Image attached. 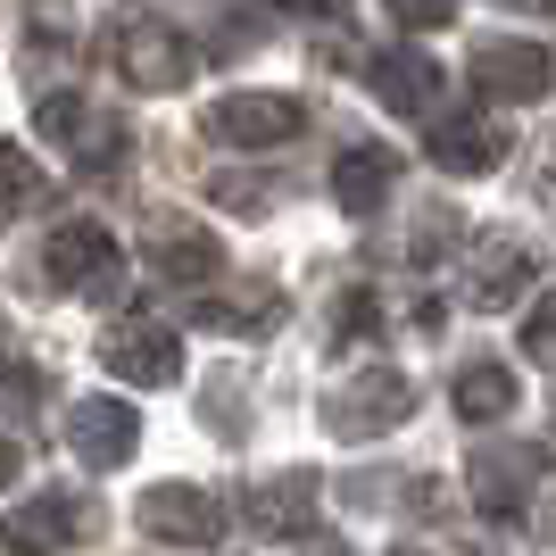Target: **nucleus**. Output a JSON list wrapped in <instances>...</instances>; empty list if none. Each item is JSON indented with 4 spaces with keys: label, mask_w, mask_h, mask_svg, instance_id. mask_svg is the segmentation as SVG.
<instances>
[{
    "label": "nucleus",
    "mask_w": 556,
    "mask_h": 556,
    "mask_svg": "<svg viewBox=\"0 0 556 556\" xmlns=\"http://www.w3.org/2000/svg\"><path fill=\"white\" fill-rule=\"evenodd\" d=\"M34 282H42V291H75V300L116 307V300H125V257H116L109 225L75 216V225H59V232L42 241V257H34Z\"/></svg>",
    "instance_id": "f257e3e1"
},
{
    "label": "nucleus",
    "mask_w": 556,
    "mask_h": 556,
    "mask_svg": "<svg viewBox=\"0 0 556 556\" xmlns=\"http://www.w3.org/2000/svg\"><path fill=\"white\" fill-rule=\"evenodd\" d=\"M416 416V382L399 366H366V374H341L325 391V432L332 441H382Z\"/></svg>",
    "instance_id": "f03ea898"
},
{
    "label": "nucleus",
    "mask_w": 556,
    "mask_h": 556,
    "mask_svg": "<svg viewBox=\"0 0 556 556\" xmlns=\"http://www.w3.org/2000/svg\"><path fill=\"white\" fill-rule=\"evenodd\" d=\"M109 59H116V75H125L134 92H184L191 67H200V50H191L166 17H116L109 25Z\"/></svg>",
    "instance_id": "7ed1b4c3"
},
{
    "label": "nucleus",
    "mask_w": 556,
    "mask_h": 556,
    "mask_svg": "<svg viewBox=\"0 0 556 556\" xmlns=\"http://www.w3.org/2000/svg\"><path fill=\"white\" fill-rule=\"evenodd\" d=\"M34 125H42L84 175H100V184H109L116 159H125V125H116L109 109H92V100H75V92H50L42 109H34Z\"/></svg>",
    "instance_id": "20e7f679"
},
{
    "label": "nucleus",
    "mask_w": 556,
    "mask_h": 556,
    "mask_svg": "<svg viewBox=\"0 0 556 556\" xmlns=\"http://www.w3.org/2000/svg\"><path fill=\"white\" fill-rule=\"evenodd\" d=\"M92 523H100V515H92L84 490H34L25 507H9L0 548H9V556H59V548H75V540L92 532Z\"/></svg>",
    "instance_id": "39448f33"
},
{
    "label": "nucleus",
    "mask_w": 556,
    "mask_h": 556,
    "mask_svg": "<svg viewBox=\"0 0 556 556\" xmlns=\"http://www.w3.org/2000/svg\"><path fill=\"white\" fill-rule=\"evenodd\" d=\"M208 134L225 150H282V141L307 134V109L291 92H225L208 109Z\"/></svg>",
    "instance_id": "423d86ee"
},
{
    "label": "nucleus",
    "mask_w": 556,
    "mask_h": 556,
    "mask_svg": "<svg viewBox=\"0 0 556 556\" xmlns=\"http://www.w3.org/2000/svg\"><path fill=\"white\" fill-rule=\"evenodd\" d=\"M134 515H141V532L166 540V548H216V540H225V523H232V515L216 507L200 482H159V490H141Z\"/></svg>",
    "instance_id": "0eeeda50"
},
{
    "label": "nucleus",
    "mask_w": 556,
    "mask_h": 556,
    "mask_svg": "<svg viewBox=\"0 0 556 556\" xmlns=\"http://www.w3.org/2000/svg\"><path fill=\"white\" fill-rule=\"evenodd\" d=\"M100 366L150 391V382H175V374H184V341H175L166 316H116V325L100 332Z\"/></svg>",
    "instance_id": "6e6552de"
},
{
    "label": "nucleus",
    "mask_w": 556,
    "mask_h": 556,
    "mask_svg": "<svg viewBox=\"0 0 556 556\" xmlns=\"http://www.w3.org/2000/svg\"><path fill=\"white\" fill-rule=\"evenodd\" d=\"M316 498H325V473H316V465H282V473L250 482L241 515H250V532H266V540H307L316 532Z\"/></svg>",
    "instance_id": "1a4fd4ad"
},
{
    "label": "nucleus",
    "mask_w": 556,
    "mask_h": 556,
    "mask_svg": "<svg viewBox=\"0 0 556 556\" xmlns=\"http://www.w3.org/2000/svg\"><path fill=\"white\" fill-rule=\"evenodd\" d=\"M141 257H150V275L175 282V291H200V282L225 275V241H216L208 225H191V216H150Z\"/></svg>",
    "instance_id": "9d476101"
},
{
    "label": "nucleus",
    "mask_w": 556,
    "mask_h": 556,
    "mask_svg": "<svg viewBox=\"0 0 556 556\" xmlns=\"http://www.w3.org/2000/svg\"><path fill=\"white\" fill-rule=\"evenodd\" d=\"M465 482H473V507L490 523H515V515L532 507V482H540V448L523 441H482L473 465H465Z\"/></svg>",
    "instance_id": "9b49d317"
},
{
    "label": "nucleus",
    "mask_w": 556,
    "mask_h": 556,
    "mask_svg": "<svg viewBox=\"0 0 556 556\" xmlns=\"http://www.w3.org/2000/svg\"><path fill=\"white\" fill-rule=\"evenodd\" d=\"M540 275V250L515 241V232H482L473 241V266H465V300L473 307H515Z\"/></svg>",
    "instance_id": "f8f14e48"
},
{
    "label": "nucleus",
    "mask_w": 556,
    "mask_h": 556,
    "mask_svg": "<svg viewBox=\"0 0 556 556\" xmlns=\"http://www.w3.org/2000/svg\"><path fill=\"white\" fill-rule=\"evenodd\" d=\"M67 448L84 465L109 473V465H125L141 448V416L125 407V399H109V391H100V399H75V407H67Z\"/></svg>",
    "instance_id": "ddd939ff"
},
{
    "label": "nucleus",
    "mask_w": 556,
    "mask_h": 556,
    "mask_svg": "<svg viewBox=\"0 0 556 556\" xmlns=\"http://www.w3.org/2000/svg\"><path fill=\"white\" fill-rule=\"evenodd\" d=\"M556 84V59L540 42H482L473 50V92L482 100H540Z\"/></svg>",
    "instance_id": "4468645a"
},
{
    "label": "nucleus",
    "mask_w": 556,
    "mask_h": 556,
    "mask_svg": "<svg viewBox=\"0 0 556 556\" xmlns=\"http://www.w3.org/2000/svg\"><path fill=\"white\" fill-rule=\"evenodd\" d=\"M507 159V125L482 109H465V116H432V166L441 175H490V166Z\"/></svg>",
    "instance_id": "2eb2a0df"
},
{
    "label": "nucleus",
    "mask_w": 556,
    "mask_h": 556,
    "mask_svg": "<svg viewBox=\"0 0 556 556\" xmlns=\"http://www.w3.org/2000/svg\"><path fill=\"white\" fill-rule=\"evenodd\" d=\"M366 84H374V100L399 109V116H441V67H432L424 50H382L366 67Z\"/></svg>",
    "instance_id": "dca6fc26"
},
{
    "label": "nucleus",
    "mask_w": 556,
    "mask_h": 556,
    "mask_svg": "<svg viewBox=\"0 0 556 556\" xmlns=\"http://www.w3.org/2000/svg\"><path fill=\"white\" fill-rule=\"evenodd\" d=\"M391 184H399V159H391V150H374V141L341 150V166H332V200H341L349 216H374L382 200H391Z\"/></svg>",
    "instance_id": "f3484780"
},
{
    "label": "nucleus",
    "mask_w": 556,
    "mask_h": 556,
    "mask_svg": "<svg viewBox=\"0 0 556 556\" xmlns=\"http://www.w3.org/2000/svg\"><path fill=\"white\" fill-rule=\"evenodd\" d=\"M515 391H523V382H515L498 357H473V366L448 382V407H457L465 424H507L515 416Z\"/></svg>",
    "instance_id": "a211bd4d"
},
{
    "label": "nucleus",
    "mask_w": 556,
    "mask_h": 556,
    "mask_svg": "<svg viewBox=\"0 0 556 556\" xmlns=\"http://www.w3.org/2000/svg\"><path fill=\"white\" fill-rule=\"evenodd\" d=\"M191 325L225 332V341H232V332H250V341H257V332L282 325V291H275V282H250V291H232V300H200V307H191Z\"/></svg>",
    "instance_id": "6ab92c4d"
},
{
    "label": "nucleus",
    "mask_w": 556,
    "mask_h": 556,
    "mask_svg": "<svg viewBox=\"0 0 556 556\" xmlns=\"http://www.w3.org/2000/svg\"><path fill=\"white\" fill-rule=\"evenodd\" d=\"M42 191H50V175L25 159L17 141H0V225H17L25 208H42Z\"/></svg>",
    "instance_id": "aec40b11"
},
{
    "label": "nucleus",
    "mask_w": 556,
    "mask_h": 556,
    "mask_svg": "<svg viewBox=\"0 0 556 556\" xmlns=\"http://www.w3.org/2000/svg\"><path fill=\"white\" fill-rule=\"evenodd\" d=\"M382 325V307H374V291H341L332 300V341H357V332Z\"/></svg>",
    "instance_id": "412c9836"
},
{
    "label": "nucleus",
    "mask_w": 556,
    "mask_h": 556,
    "mask_svg": "<svg viewBox=\"0 0 556 556\" xmlns=\"http://www.w3.org/2000/svg\"><path fill=\"white\" fill-rule=\"evenodd\" d=\"M523 357H532V366H548V374H556V300H548V307H532V316H523Z\"/></svg>",
    "instance_id": "4be33fe9"
},
{
    "label": "nucleus",
    "mask_w": 556,
    "mask_h": 556,
    "mask_svg": "<svg viewBox=\"0 0 556 556\" xmlns=\"http://www.w3.org/2000/svg\"><path fill=\"white\" fill-rule=\"evenodd\" d=\"M382 9H391V17L407 25V34H432V25H448V17H457V0H382Z\"/></svg>",
    "instance_id": "5701e85b"
},
{
    "label": "nucleus",
    "mask_w": 556,
    "mask_h": 556,
    "mask_svg": "<svg viewBox=\"0 0 556 556\" xmlns=\"http://www.w3.org/2000/svg\"><path fill=\"white\" fill-rule=\"evenodd\" d=\"M448 232H457V216H448V208H424V216H416V241H407V257H441V250H448Z\"/></svg>",
    "instance_id": "b1692460"
},
{
    "label": "nucleus",
    "mask_w": 556,
    "mask_h": 556,
    "mask_svg": "<svg viewBox=\"0 0 556 556\" xmlns=\"http://www.w3.org/2000/svg\"><path fill=\"white\" fill-rule=\"evenodd\" d=\"M42 399V374L34 366H0V407H34Z\"/></svg>",
    "instance_id": "393cba45"
},
{
    "label": "nucleus",
    "mask_w": 556,
    "mask_h": 556,
    "mask_svg": "<svg viewBox=\"0 0 556 556\" xmlns=\"http://www.w3.org/2000/svg\"><path fill=\"white\" fill-rule=\"evenodd\" d=\"M275 9H300V17H341L349 0H275Z\"/></svg>",
    "instance_id": "a878e982"
},
{
    "label": "nucleus",
    "mask_w": 556,
    "mask_h": 556,
    "mask_svg": "<svg viewBox=\"0 0 556 556\" xmlns=\"http://www.w3.org/2000/svg\"><path fill=\"white\" fill-rule=\"evenodd\" d=\"M17 482V441H0V490Z\"/></svg>",
    "instance_id": "bb28decb"
},
{
    "label": "nucleus",
    "mask_w": 556,
    "mask_h": 556,
    "mask_svg": "<svg viewBox=\"0 0 556 556\" xmlns=\"http://www.w3.org/2000/svg\"><path fill=\"white\" fill-rule=\"evenodd\" d=\"M307 556H349V548H341V540H307Z\"/></svg>",
    "instance_id": "cd10ccee"
},
{
    "label": "nucleus",
    "mask_w": 556,
    "mask_h": 556,
    "mask_svg": "<svg viewBox=\"0 0 556 556\" xmlns=\"http://www.w3.org/2000/svg\"><path fill=\"white\" fill-rule=\"evenodd\" d=\"M507 9H556V0H507Z\"/></svg>",
    "instance_id": "c85d7f7f"
},
{
    "label": "nucleus",
    "mask_w": 556,
    "mask_h": 556,
    "mask_svg": "<svg viewBox=\"0 0 556 556\" xmlns=\"http://www.w3.org/2000/svg\"><path fill=\"white\" fill-rule=\"evenodd\" d=\"M548 540H556V507H548Z\"/></svg>",
    "instance_id": "c756f323"
},
{
    "label": "nucleus",
    "mask_w": 556,
    "mask_h": 556,
    "mask_svg": "<svg viewBox=\"0 0 556 556\" xmlns=\"http://www.w3.org/2000/svg\"><path fill=\"white\" fill-rule=\"evenodd\" d=\"M399 556H424V548H399Z\"/></svg>",
    "instance_id": "7c9ffc66"
}]
</instances>
